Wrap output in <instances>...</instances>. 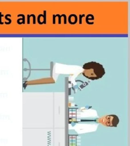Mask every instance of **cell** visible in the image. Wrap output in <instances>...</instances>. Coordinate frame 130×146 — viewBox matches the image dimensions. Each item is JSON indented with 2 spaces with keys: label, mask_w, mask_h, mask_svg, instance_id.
I'll return each instance as SVG.
<instances>
[{
  "label": "cell",
  "mask_w": 130,
  "mask_h": 146,
  "mask_svg": "<svg viewBox=\"0 0 130 146\" xmlns=\"http://www.w3.org/2000/svg\"><path fill=\"white\" fill-rule=\"evenodd\" d=\"M119 118L117 115H108L103 119L102 123L106 126L116 127L119 123Z\"/></svg>",
  "instance_id": "2"
},
{
  "label": "cell",
  "mask_w": 130,
  "mask_h": 146,
  "mask_svg": "<svg viewBox=\"0 0 130 146\" xmlns=\"http://www.w3.org/2000/svg\"><path fill=\"white\" fill-rule=\"evenodd\" d=\"M84 71L82 75L90 80H98L103 77L105 74L103 65L95 62H87L83 66Z\"/></svg>",
  "instance_id": "1"
}]
</instances>
